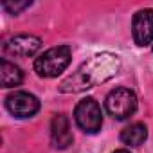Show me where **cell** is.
<instances>
[{"instance_id":"obj_1","label":"cell","mask_w":153,"mask_h":153,"mask_svg":"<svg viewBox=\"0 0 153 153\" xmlns=\"http://www.w3.org/2000/svg\"><path fill=\"white\" fill-rule=\"evenodd\" d=\"M119 68H121V58L117 54H112V52L96 54L85 63H81L74 74L65 78L59 83V90L65 94H76V92L94 88L112 79L119 72Z\"/></svg>"},{"instance_id":"obj_10","label":"cell","mask_w":153,"mask_h":153,"mask_svg":"<svg viewBox=\"0 0 153 153\" xmlns=\"http://www.w3.org/2000/svg\"><path fill=\"white\" fill-rule=\"evenodd\" d=\"M148 139V130L140 123H133L121 131V140L128 146H140Z\"/></svg>"},{"instance_id":"obj_12","label":"cell","mask_w":153,"mask_h":153,"mask_svg":"<svg viewBox=\"0 0 153 153\" xmlns=\"http://www.w3.org/2000/svg\"><path fill=\"white\" fill-rule=\"evenodd\" d=\"M114 153H130V151H126V149H117V151H114Z\"/></svg>"},{"instance_id":"obj_6","label":"cell","mask_w":153,"mask_h":153,"mask_svg":"<svg viewBox=\"0 0 153 153\" xmlns=\"http://www.w3.org/2000/svg\"><path fill=\"white\" fill-rule=\"evenodd\" d=\"M42 47V40L33 34H18L4 43V52L16 58H29L36 54Z\"/></svg>"},{"instance_id":"obj_2","label":"cell","mask_w":153,"mask_h":153,"mask_svg":"<svg viewBox=\"0 0 153 153\" xmlns=\"http://www.w3.org/2000/svg\"><path fill=\"white\" fill-rule=\"evenodd\" d=\"M72 51L67 45H58L47 49L43 54H40L34 61V70L42 78H56L59 76L70 63Z\"/></svg>"},{"instance_id":"obj_7","label":"cell","mask_w":153,"mask_h":153,"mask_svg":"<svg viewBox=\"0 0 153 153\" xmlns=\"http://www.w3.org/2000/svg\"><path fill=\"white\" fill-rule=\"evenodd\" d=\"M133 40L137 45L146 47L153 42V9H140L133 16L131 24Z\"/></svg>"},{"instance_id":"obj_5","label":"cell","mask_w":153,"mask_h":153,"mask_svg":"<svg viewBox=\"0 0 153 153\" xmlns=\"http://www.w3.org/2000/svg\"><path fill=\"white\" fill-rule=\"evenodd\" d=\"M6 106L9 114H13L18 119H27L33 117L40 110V101L36 96L29 92H13L6 97Z\"/></svg>"},{"instance_id":"obj_11","label":"cell","mask_w":153,"mask_h":153,"mask_svg":"<svg viewBox=\"0 0 153 153\" xmlns=\"http://www.w3.org/2000/svg\"><path fill=\"white\" fill-rule=\"evenodd\" d=\"M29 6H31V0H24V2H9V0H6V2H2V7L11 15H18L20 11L27 9Z\"/></svg>"},{"instance_id":"obj_4","label":"cell","mask_w":153,"mask_h":153,"mask_svg":"<svg viewBox=\"0 0 153 153\" xmlns=\"http://www.w3.org/2000/svg\"><path fill=\"white\" fill-rule=\"evenodd\" d=\"M74 117L85 133H97L103 126V112L94 97L81 99L74 110Z\"/></svg>"},{"instance_id":"obj_3","label":"cell","mask_w":153,"mask_h":153,"mask_svg":"<svg viewBox=\"0 0 153 153\" xmlns=\"http://www.w3.org/2000/svg\"><path fill=\"white\" fill-rule=\"evenodd\" d=\"M105 106H106V112L114 119L123 121V119H128L130 115L135 114V110H137V96L130 88L119 87V88L112 90L106 96Z\"/></svg>"},{"instance_id":"obj_8","label":"cell","mask_w":153,"mask_h":153,"mask_svg":"<svg viewBox=\"0 0 153 153\" xmlns=\"http://www.w3.org/2000/svg\"><path fill=\"white\" fill-rule=\"evenodd\" d=\"M51 140H52V146L58 149H67L72 144L70 123L63 114L54 115L51 121Z\"/></svg>"},{"instance_id":"obj_9","label":"cell","mask_w":153,"mask_h":153,"mask_svg":"<svg viewBox=\"0 0 153 153\" xmlns=\"http://www.w3.org/2000/svg\"><path fill=\"white\" fill-rule=\"evenodd\" d=\"M22 81H24V72L20 70V67L4 58L0 61V83H2V87L4 88L18 87Z\"/></svg>"}]
</instances>
